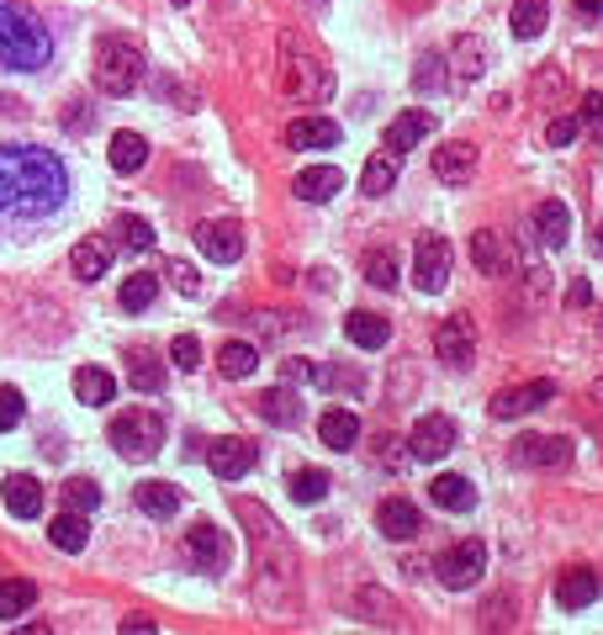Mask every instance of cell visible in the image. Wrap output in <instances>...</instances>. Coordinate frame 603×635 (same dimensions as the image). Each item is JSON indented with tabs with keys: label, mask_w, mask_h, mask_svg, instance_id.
Listing matches in <instances>:
<instances>
[{
	"label": "cell",
	"mask_w": 603,
	"mask_h": 635,
	"mask_svg": "<svg viewBox=\"0 0 603 635\" xmlns=\"http://www.w3.org/2000/svg\"><path fill=\"white\" fill-rule=\"evenodd\" d=\"M69 202V175L48 149L37 144H5L0 149V212L11 217H48Z\"/></svg>",
	"instance_id": "cell-1"
},
{
	"label": "cell",
	"mask_w": 603,
	"mask_h": 635,
	"mask_svg": "<svg viewBox=\"0 0 603 635\" xmlns=\"http://www.w3.org/2000/svg\"><path fill=\"white\" fill-rule=\"evenodd\" d=\"M275 86H281V95H292L302 106H323L333 95V69L302 32H281V69H275Z\"/></svg>",
	"instance_id": "cell-2"
},
{
	"label": "cell",
	"mask_w": 603,
	"mask_h": 635,
	"mask_svg": "<svg viewBox=\"0 0 603 635\" xmlns=\"http://www.w3.org/2000/svg\"><path fill=\"white\" fill-rule=\"evenodd\" d=\"M48 59H54V37H48V27L32 16L27 5L0 0V64L32 75V69H48Z\"/></svg>",
	"instance_id": "cell-3"
},
{
	"label": "cell",
	"mask_w": 603,
	"mask_h": 635,
	"mask_svg": "<svg viewBox=\"0 0 603 635\" xmlns=\"http://www.w3.org/2000/svg\"><path fill=\"white\" fill-rule=\"evenodd\" d=\"M144 54L127 43V37H106L101 48H95V86L106 95H133L144 86Z\"/></svg>",
	"instance_id": "cell-4"
},
{
	"label": "cell",
	"mask_w": 603,
	"mask_h": 635,
	"mask_svg": "<svg viewBox=\"0 0 603 635\" xmlns=\"http://www.w3.org/2000/svg\"><path fill=\"white\" fill-rule=\"evenodd\" d=\"M112 445H117L122 461H144V455H159L164 445V419L153 408H127L112 419Z\"/></svg>",
	"instance_id": "cell-5"
},
{
	"label": "cell",
	"mask_w": 603,
	"mask_h": 635,
	"mask_svg": "<svg viewBox=\"0 0 603 635\" xmlns=\"http://www.w3.org/2000/svg\"><path fill=\"white\" fill-rule=\"evenodd\" d=\"M434 572H440V582L455 588V593H460V588H471L477 577H487V545L482 541H455L451 551L434 562Z\"/></svg>",
	"instance_id": "cell-6"
},
{
	"label": "cell",
	"mask_w": 603,
	"mask_h": 635,
	"mask_svg": "<svg viewBox=\"0 0 603 635\" xmlns=\"http://www.w3.org/2000/svg\"><path fill=\"white\" fill-rule=\"evenodd\" d=\"M413 281H419V292H445V281H451V243L440 234H419V243H413Z\"/></svg>",
	"instance_id": "cell-7"
},
{
	"label": "cell",
	"mask_w": 603,
	"mask_h": 635,
	"mask_svg": "<svg viewBox=\"0 0 603 635\" xmlns=\"http://www.w3.org/2000/svg\"><path fill=\"white\" fill-rule=\"evenodd\" d=\"M455 440H460L455 419H445V413H423V419L413 423V434H408V451H413V461H440V455L455 451Z\"/></svg>",
	"instance_id": "cell-8"
},
{
	"label": "cell",
	"mask_w": 603,
	"mask_h": 635,
	"mask_svg": "<svg viewBox=\"0 0 603 635\" xmlns=\"http://www.w3.org/2000/svg\"><path fill=\"white\" fill-rule=\"evenodd\" d=\"M185 562L207 577L228 572V535H223L217 524H191V535H185Z\"/></svg>",
	"instance_id": "cell-9"
},
{
	"label": "cell",
	"mask_w": 603,
	"mask_h": 635,
	"mask_svg": "<svg viewBox=\"0 0 603 635\" xmlns=\"http://www.w3.org/2000/svg\"><path fill=\"white\" fill-rule=\"evenodd\" d=\"M196 249L207 254L212 265H234V260L243 254V228L234 223V217H212V223L196 228Z\"/></svg>",
	"instance_id": "cell-10"
},
{
	"label": "cell",
	"mask_w": 603,
	"mask_h": 635,
	"mask_svg": "<svg viewBox=\"0 0 603 635\" xmlns=\"http://www.w3.org/2000/svg\"><path fill=\"white\" fill-rule=\"evenodd\" d=\"M434 350H440V361L445 365H471L477 361V324L466 318V313H455V318H445L440 324V333H434Z\"/></svg>",
	"instance_id": "cell-11"
},
{
	"label": "cell",
	"mask_w": 603,
	"mask_h": 635,
	"mask_svg": "<svg viewBox=\"0 0 603 635\" xmlns=\"http://www.w3.org/2000/svg\"><path fill=\"white\" fill-rule=\"evenodd\" d=\"M202 461L212 466V477H223V483H239V477H249V472H254V445L228 434V440H212Z\"/></svg>",
	"instance_id": "cell-12"
},
{
	"label": "cell",
	"mask_w": 603,
	"mask_h": 635,
	"mask_svg": "<svg viewBox=\"0 0 603 635\" xmlns=\"http://www.w3.org/2000/svg\"><path fill=\"white\" fill-rule=\"evenodd\" d=\"M556 397L550 382H524V387H509V393L492 397V419H524V413H535Z\"/></svg>",
	"instance_id": "cell-13"
},
{
	"label": "cell",
	"mask_w": 603,
	"mask_h": 635,
	"mask_svg": "<svg viewBox=\"0 0 603 635\" xmlns=\"http://www.w3.org/2000/svg\"><path fill=\"white\" fill-rule=\"evenodd\" d=\"M513 461H519V466H567V461H572V440L524 434V440H513Z\"/></svg>",
	"instance_id": "cell-14"
},
{
	"label": "cell",
	"mask_w": 603,
	"mask_h": 635,
	"mask_svg": "<svg viewBox=\"0 0 603 635\" xmlns=\"http://www.w3.org/2000/svg\"><path fill=\"white\" fill-rule=\"evenodd\" d=\"M556 604L561 609L599 604V572H593V567H567V572L556 577Z\"/></svg>",
	"instance_id": "cell-15"
},
{
	"label": "cell",
	"mask_w": 603,
	"mask_h": 635,
	"mask_svg": "<svg viewBox=\"0 0 603 635\" xmlns=\"http://www.w3.org/2000/svg\"><path fill=\"white\" fill-rule=\"evenodd\" d=\"M376 530H382L387 541H413V535L423 530V519L408 498H387V503L376 509Z\"/></svg>",
	"instance_id": "cell-16"
},
{
	"label": "cell",
	"mask_w": 603,
	"mask_h": 635,
	"mask_svg": "<svg viewBox=\"0 0 603 635\" xmlns=\"http://www.w3.org/2000/svg\"><path fill=\"white\" fill-rule=\"evenodd\" d=\"M339 138H344V127L333 117H297L286 127V144H292V149H333Z\"/></svg>",
	"instance_id": "cell-17"
},
{
	"label": "cell",
	"mask_w": 603,
	"mask_h": 635,
	"mask_svg": "<svg viewBox=\"0 0 603 635\" xmlns=\"http://www.w3.org/2000/svg\"><path fill=\"white\" fill-rule=\"evenodd\" d=\"M75 397H80L86 408H112L117 376H112L106 365H80V371H75Z\"/></svg>",
	"instance_id": "cell-18"
},
{
	"label": "cell",
	"mask_w": 603,
	"mask_h": 635,
	"mask_svg": "<svg viewBox=\"0 0 603 635\" xmlns=\"http://www.w3.org/2000/svg\"><path fill=\"white\" fill-rule=\"evenodd\" d=\"M434 133V112H402V117L387 122V138H382V149L392 154H408L419 138H429Z\"/></svg>",
	"instance_id": "cell-19"
},
{
	"label": "cell",
	"mask_w": 603,
	"mask_h": 635,
	"mask_svg": "<svg viewBox=\"0 0 603 635\" xmlns=\"http://www.w3.org/2000/svg\"><path fill=\"white\" fill-rule=\"evenodd\" d=\"M434 175L445 185H466L477 175V149L471 144H445V149L434 154Z\"/></svg>",
	"instance_id": "cell-20"
},
{
	"label": "cell",
	"mask_w": 603,
	"mask_h": 635,
	"mask_svg": "<svg viewBox=\"0 0 603 635\" xmlns=\"http://www.w3.org/2000/svg\"><path fill=\"white\" fill-rule=\"evenodd\" d=\"M318 434H323L329 451H350V445L361 440V413H355V408H329V413L318 419Z\"/></svg>",
	"instance_id": "cell-21"
},
{
	"label": "cell",
	"mask_w": 603,
	"mask_h": 635,
	"mask_svg": "<svg viewBox=\"0 0 603 635\" xmlns=\"http://www.w3.org/2000/svg\"><path fill=\"white\" fill-rule=\"evenodd\" d=\"M429 498H434L440 509H451V514H471V509H477V487L466 483V477H455V472L434 477V483H429Z\"/></svg>",
	"instance_id": "cell-22"
},
{
	"label": "cell",
	"mask_w": 603,
	"mask_h": 635,
	"mask_svg": "<svg viewBox=\"0 0 603 635\" xmlns=\"http://www.w3.org/2000/svg\"><path fill=\"white\" fill-rule=\"evenodd\" d=\"M535 234H541L545 249H561V243L572 239V207H567V202H541V212H535Z\"/></svg>",
	"instance_id": "cell-23"
},
{
	"label": "cell",
	"mask_w": 603,
	"mask_h": 635,
	"mask_svg": "<svg viewBox=\"0 0 603 635\" xmlns=\"http://www.w3.org/2000/svg\"><path fill=\"white\" fill-rule=\"evenodd\" d=\"M133 498H138V509L149 519H175L181 514V487L175 483H138L133 487Z\"/></svg>",
	"instance_id": "cell-24"
},
{
	"label": "cell",
	"mask_w": 603,
	"mask_h": 635,
	"mask_svg": "<svg viewBox=\"0 0 603 635\" xmlns=\"http://www.w3.org/2000/svg\"><path fill=\"white\" fill-rule=\"evenodd\" d=\"M344 333H350V344H361V350H387V344H392V324L376 318V313H350V318H344Z\"/></svg>",
	"instance_id": "cell-25"
},
{
	"label": "cell",
	"mask_w": 603,
	"mask_h": 635,
	"mask_svg": "<svg viewBox=\"0 0 603 635\" xmlns=\"http://www.w3.org/2000/svg\"><path fill=\"white\" fill-rule=\"evenodd\" d=\"M106 265H112V249L101 239H80L69 249V271H75V281H101Z\"/></svg>",
	"instance_id": "cell-26"
},
{
	"label": "cell",
	"mask_w": 603,
	"mask_h": 635,
	"mask_svg": "<svg viewBox=\"0 0 603 635\" xmlns=\"http://www.w3.org/2000/svg\"><path fill=\"white\" fill-rule=\"evenodd\" d=\"M260 408V419L275 423V429H292V423H302V397L292 393V387H271V393L254 402Z\"/></svg>",
	"instance_id": "cell-27"
},
{
	"label": "cell",
	"mask_w": 603,
	"mask_h": 635,
	"mask_svg": "<svg viewBox=\"0 0 603 635\" xmlns=\"http://www.w3.org/2000/svg\"><path fill=\"white\" fill-rule=\"evenodd\" d=\"M302 202H329L333 191H344V175L333 170V165H312V170H302L297 181H292Z\"/></svg>",
	"instance_id": "cell-28"
},
{
	"label": "cell",
	"mask_w": 603,
	"mask_h": 635,
	"mask_svg": "<svg viewBox=\"0 0 603 635\" xmlns=\"http://www.w3.org/2000/svg\"><path fill=\"white\" fill-rule=\"evenodd\" d=\"M451 69L460 75V80H477L487 69V43L477 37V32H460L451 43Z\"/></svg>",
	"instance_id": "cell-29"
},
{
	"label": "cell",
	"mask_w": 603,
	"mask_h": 635,
	"mask_svg": "<svg viewBox=\"0 0 603 635\" xmlns=\"http://www.w3.org/2000/svg\"><path fill=\"white\" fill-rule=\"evenodd\" d=\"M5 509L16 519H37L43 514V487H37V477H5Z\"/></svg>",
	"instance_id": "cell-30"
},
{
	"label": "cell",
	"mask_w": 603,
	"mask_h": 635,
	"mask_svg": "<svg viewBox=\"0 0 603 635\" xmlns=\"http://www.w3.org/2000/svg\"><path fill=\"white\" fill-rule=\"evenodd\" d=\"M48 541L59 545V551H69V556H80V551H86V541H91V524H86V514H80V509H64V514L48 524Z\"/></svg>",
	"instance_id": "cell-31"
},
{
	"label": "cell",
	"mask_w": 603,
	"mask_h": 635,
	"mask_svg": "<svg viewBox=\"0 0 603 635\" xmlns=\"http://www.w3.org/2000/svg\"><path fill=\"white\" fill-rule=\"evenodd\" d=\"M392 185H397V154L392 149L371 154L365 170H361V196H387Z\"/></svg>",
	"instance_id": "cell-32"
},
{
	"label": "cell",
	"mask_w": 603,
	"mask_h": 635,
	"mask_svg": "<svg viewBox=\"0 0 603 635\" xmlns=\"http://www.w3.org/2000/svg\"><path fill=\"white\" fill-rule=\"evenodd\" d=\"M254 365H260V350H254L249 339H228V344L217 350V371H223L228 382H243V376H254Z\"/></svg>",
	"instance_id": "cell-33"
},
{
	"label": "cell",
	"mask_w": 603,
	"mask_h": 635,
	"mask_svg": "<svg viewBox=\"0 0 603 635\" xmlns=\"http://www.w3.org/2000/svg\"><path fill=\"white\" fill-rule=\"evenodd\" d=\"M144 159H149V138L144 133H112V170L117 175L144 170Z\"/></svg>",
	"instance_id": "cell-34"
},
{
	"label": "cell",
	"mask_w": 603,
	"mask_h": 635,
	"mask_svg": "<svg viewBox=\"0 0 603 635\" xmlns=\"http://www.w3.org/2000/svg\"><path fill=\"white\" fill-rule=\"evenodd\" d=\"M471 265H477V271L482 275H503L513 265L509 260V249H503V239H498V234H477V239H471Z\"/></svg>",
	"instance_id": "cell-35"
},
{
	"label": "cell",
	"mask_w": 603,
	"mask_h": 635,
	"mask_svg": "<svg viewBox=\"0 0 603 635\" xmlns=\"http://www.w3.org/2000/svg\"><path fill=\"white\" fill-rule=\"evenodd\" d=\"M32 604H37V582H27V577H5L0 582V620H22Z\"/></svg>",
	"instance_id": "cell-36"
},
{
	"label": "cell",
	"mask_w": 603,
	"mask_h": 635,
	"mask_svg": "<svg viewBox=\"0 0 603 635\" xmlns=\"http://www.w3.org/2000/svg\"><path fill=\"white\" fill-rule=\"evenodd\" d=\"M545 22H550V0H513V37H541Z\"/></svg>",
	"instance_id": "cell-37"
},
{
	"label": "cell",
	"mask_w": 603,
	"mask_h": 635,
	"mask_svg": "<svg viewBox=\"0 0 603 635\" xmlns=\"http://www.w3.org/2000/svg\"><path fill=\"white\" fill-rule=\"evenodd\" d=\"M112 234L122 239V249H133V254H144V249H153V223L149 217H138V212H122L117 223H112Z\"/></svg>",
	"instance_id": "cell-38"
},
{
	"label": "cell",
	"mask_w": 603,
	"mask_h": 635,
	"mask_svg": "<svg viewBox=\"0 0 603 635\" xmlns=\"http://www.w3.org/2000/svg\"><path fill=\"white\" fill-rule=\"evenodd\" d=\"M329 472H318V466H302V472H292V483H286V492H292V498H297V503H307V509H312V503H323V498H329Z\"/></svg>",
	"instance_id": "cell-39"
},
{
	"label": "cell",
	"mask_w": 603,
	"mask_h": 635,
	"mask_svg": "<svg viewBox=\"0 0 603 635\" xmlns=\"http://www.w3.org/2000/svg\"><path fill=\"white\" fill-rule=\"evenodd\" d=\"M153 297H159V275L133 271L127 281H122V307H127V313H144V307H153Z\"/></svg>",
	"instance_id": "cell-40"
},
{
	"label": "cell",
	"mask_w": 603,
	"mask_h": 635,
	"mask_svg": "<svg viewBox=\"0 0 603 635\" xmlns=\"http://www.w3.org/2000/svg\"><path fill=\"white\" fill-rule=\"evenodd\" d=\"M127 361H133V371H127V382H133L138 393H159V387H164V365L153 361L149 350H133Z\"/></svg>",
	"instance_id": "cell-41"
},
{
	"label": "cell",
	"mask_w": 603,
	"mask_h": 635,
	"mask_svg": "<svg viewBox=\"0 0 603 635\" xmlns=\"http://www.w3.org/2000/svg\"><path fill=\"white\" fill-rule=\"evenodd\" d=\"M64 509L95 514V509H101V487H95L91 477H69V483H64Z\"/></svg>",
	"instance_id": "cell-42"
},
{
	"label": "cell",
	"mask_w": 603,
	"mask_h": 635,
	"mask_svg": "<svg viewBox=\"0 0 603 635\" xmlns=\"http://www.w3.org/2000/svg\"><path fill=\"white\" fill-rule=\"evenodd\" d=\"M365 281H371V286H397L392 249H371V254H365Z\"/></svg>",
	"instance_id": "cell-43"
},
{
	"label": "cell",
	"mask_w": 603,
	"mask_h": 635,
	"mask_svg": "<svg viewBox=\"0 0 603 635\" xmlns=\"http://www.w3.org/2000/svg\"><path fill=\"white\" fill-rule=\"evenodd\" d=\"M170 361L181 365V371H196V365H202V344H196L191 333H175V339H170Z\"/></svg>",
	"instance_id": "cell-44"
},
{
	"label": "cell",
	"mask_w": 603,
	"mask_h": 635,
	"mask_svg": "<svg viewBox=\"0 0 603 635\" xmlns=\"http://www.w3.org/2000/svg\"><path fill=\"white\" fill-rule=\"evenodd\" d=\"M27 413V397L16 393V387H0V429H16Z\"/></svg>",
	"instance_id": "cell-45"
},
{
	"label": "cell",
	"mask_w": 603,
	"mask_h": 635,
	"mask_svg": "<svg viewBox=\"0 0 603 635\" xmlns=\"http://www.w3.org/2000/svg\"><path fill=\"white\" fill-rule=\"evenodd\" d=\"M164 275L175 281V292H185V297H196V292H202V275L191 271L185 260H170V265H164Z\"/></svg>",
	"instance_id": "cell-46"
},
{
	"label": "cell",
	"mask_w": 603,
	"mask_h": 635,
	"mask_svg": "<svg viewBox=\"0 0 603 635\" xmlns=\"http://www.w3.org/2000/svg\"><path fill=\"white\" fill-rule=\"evenodd\" d=\"M577 133H582V117H556V122H550V133H545V138H550L556 149H567V144H577Z\"/></svg>",
	"instance_id": "cell-47"
},
{
	"label": "cell",
	"mask_w": 603,
	"mask_h": 635,
	"mask_svg": "<svg viewBox=\"0 0 603 635\" xmlns=\"http://www.w3.org/2000/svg\"><path fill=\"white\" fill-rule=\"evenodd\" d=\"M482 625H492V631H509V625H513V604H509V599H498L492 609L482 604Z\"/></svg>",
	"instance_id": "cell-48"
},
{
	"label": "cell",
	"mask_w": 603,
	"mask_h": 635,
	"mask_svg": "<svg viewBox=\"0 0 603 635\" xmlns=\"http://www.w3.org/2000/svg\"><path fill=\"white\" fill-rule=\"evenodd\" d=\"M434 69H440V54H423V64H419V91H434L440 80H434Z\"/></svg>",
	"instance_id": "cell-49"
},
{
	"label": "cell",
	"mask_w": 603,
	"mask_h": 635,
	"mask_svg": "<svg viewBox=\"0 0 603 635\" xmlns=\"http://www.w3.org/2000/svg\"><path fill=\"white\" fill-rule=\"evenodd\" d=\"M593 303V286H588V281H572V286H567V307H588Z\"/></svg>",
	"instance_id": "cell-50"
},
{
	"label": "cell",
	"mask_w": 603,
	"mask_h": 635,
	"mask_svg": "<svg viewBox=\"0 0 603 635\" xmlns=\"http://www.w3.org/2000/svg\"><path fill=\"white\" fill-rule=\"evenodd\" d=\"M144 631L153 635V620H144V614H127V620H122V635H144Z\"/></svg>",
	"instance_id": "cell-51"
},
{
	"label": "cell",
	"mask_w": 603,
	"mask_h": 635,
	"mask_svg": "<svg viewBox=\"0 0 603 635\" xmlns=\"http://www.w3.org/2000/svg\"><path fill=\"white\" fill-rule=\"evenodd\" d=\"M603 117V95H582V122H599Z\"/></svg>",
	"instance_id": "cell-52"
},
{
	"label": "cell",
	"mask_w": 603,
	"mask_h": 635,
	"mask_svg": "<svg viewBox=\"0 0 603 635\" xmlns=\"http://www.w3.org/2000/svg\"><path fill=\"white\" fill-rule=\"evenodd\" d=\"M577 11H582V16H603V0H572Z\"/></svg>",
	"instance_id": "cell-53"
},
{
	"label": "cell",
	"mask_w": 603,
	"mask_h": 635,
	"mask_svg": "<svg viewBox=\"0 0 603 635\" xmlns=\"http://www.w3.org/2000/svg\"><path fill=\"white\" fill-rule=\"evenodd\" d=\"M599 254H603V228H599Z\"/></svg>",
	"instance_id": "cell-54"
},
{
	"label": "cell",
	"mask_w": 603,
	"mask_h": 635,
	"mask_svg": "<svg viewBox=\"0 0 603 635\" xmlns=\"http://www.w3.org/2000/svg\"><path fill=\"white\" fill-rule=\"evenodd\" d=\"M170 5H191V0H170Z\"/></svg>",
	"instance_id": "cell-55"
}]
</instances>
